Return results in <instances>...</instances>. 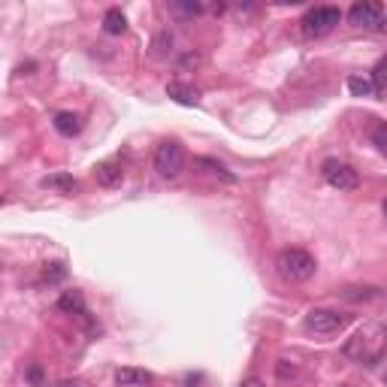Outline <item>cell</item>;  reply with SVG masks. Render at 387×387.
<instances>
[{"mask_svg":"<svg viewBox=\"0 0 387 387\" xmlns=\"http://www.w3.org/2000/svg\"><path fill=\"white\" fill-rule=\"evenodd\" d=\"M197 64H200V55H197V52H188L185 58L179 61V67H182V70H188V67H197Z\"/></svg>","mask_w":387,"mask_h":387,"instance_id":"cell-23","label":"cell"},{"mask_svg":"<svg viewBox=\"0 0 387 387\" xmlns=\"http://www.w3.org/2000/svg\"><path fill=\"white\" fill-rule=\"evenodd\" d=\"M369 139H372V146L381 151V155H387V121H379V125L372 127V134H369Z\"/></svg>","mask_w":387,"mask_h":387,"instance_id":"cell-19","label":"cell"},{"mask_svg":"<svg viewBox=\"0 0 387 387\" xmlns=\"http://www.w3.org/2000/svg\"><path fill=\"white\" fill-rule=\"evenodd\" d=\"M345 357L360 363V366H375L387 354V324L369 321L345 342Z\"/></svg>","mask_w":387,"mask_h":387,"instance_id":"cell-1","label":"cell"},{"mask_svg":"<svg viewBox=\"0 0 387 387\" xmlns=\"http://www.w3.org/2000/svg\"><path fill=\"white\" fill-rule=\"evenodd\" d=\"M339 22H342V13L336 6H312V9H305L300 25L305 37H327Z\"/></svg>","mask_w":387,"mask_h":387,"instance_id":"cell-5","label":"cell"},{"mask_svg":"<svg viewBox=\"0 0 387 387\" xmlns=\"http://www.w3.org/2000/svg\"><path fill=\"white\" fill-rule=\"evenodd\" d=\"M185 170V148L176 139H164L155 148V172L160 179H176Z\"/></svg>","mask_w":387,"mask_h":387,"instance_id":"cell-3","label":"cell"},{"mask_svg":"<svg viewBox=\"0 0 387 387\" xmlns=\"http://www.w3.org/2000/svg\"><path fill=\"white\" fill-rule=\"evenodd\" d=\"M27 379L34 381V384H39V381H43V369H39V366H30V369H27Z\"/></svg>","mask_w":387,"mask_h":387,"instance_id":"cell-24","label":"cell"},{"mask_svg":"<svg viewBox=\"0 0 387 387\" xmlns=\"http://www.w3.org/2000/svg\"><path fill=\"white\" fill-rule=\"evenodd\" d=\"M384 381H387V375H384Z\"/></svg>","mask_w":387,"mask_h":387,"instance_id":"cell-29","label":"cell"},{"mask_svg":"<svg viewBox=\"0 0 387 387\" xmlns=\"http://www.w3.org/2000/svg\"><path fill=\"white\" fill-rule=\"evenodd\" d=\"M55 130L61 137H76L82 130V121H79L76 112H58L55 115Z\"/></svg>","mask_w":387,"mask_h":387,"instance_id":"cell-13","label":"cell"},{"mask_svg":"<svg viewBox=\"0 0 387 387\" xmlns=\"http://www.w3.org/2000/svg\"><path fill=\"white\" fill-rule=\"evenodd\" d=\"M381 212H384V221H387V200L381 203Z\"/></svg>","mask_w":387,"mask_h":387,"instance_id":"cell-26","label":"cell"},{"mask_svg":"<svg viewBox=\"0 0 387 387\" xmlns=\"http://www.w3.org/2000/svg\"><path fill=\"white\" fill-rule=\"evenodd\" d=\"M170 15H176V18H197L206 13V6L203 4H194V0H188V4H170Z\"/></svg>","mask_w":387,"mask_h":387,"instance_id":"cell-16","label":"cell"},{"mask_svg":"<svg viewBox=\"0 0 387 387\" xmlns=\"http://www.w3.org/2000/svg\"><path fill=\"white\" fill-rule=\"evenodd\" d=\"M197 167H203L209 172V176H215V179H221V182H236V176L224 167V164H218V160H212V158H197Z\"/></svg>","mask_w":387,"mask_h":387,"instance_id":"cell-15","label":"cell"},{"mask_svg":"<svg viewBox=\"0 0 387 387\" xmlns=\"http://www.w3.org/2000/svg\"><path fill=\"white\" fill-rule=\"evenodd\" d=\"M321 176H324V182H327L330 188L342 191V194L357 191V185H360L357 170H354L351 164H345V160H336V158L324 160V164H321Z\"/></svg>","mask_w":387,"mask_h":387,"instance_id":"cell-6","label":"cell"},{"mask_svg":"<svg viewBox=\"0 0 387 387\" xmlns=\"http://www.w3.org/2000/svg\"><path fill=\"white\" fill-rule=\"evenodd\" d=\"M167 94L176 100V103H182V106H197L200 103V91L185 85V82H170L167 85Z\"/></svg>","mask_w":387,"mask_h":387,"instance_id":"cell-11","label":"cell"},{"mask_svg":"<svg viewBox=\"0 0 387 387\" xmlns=\"http://www.w3.org/2000/svg\"><path fill=\"white\" fill-rule=\"evenodd\" d=\"M46 191H58V194H76L79 191V179L67 176V172H52V176H46L39 182Z\"/></svg>","mask_w":387,"mask_h":387,"instance_id":"cell-9","label":"cell"},{"mask_svg":"<svg viewBox=\"0 0 387 387\" xmlns=\"http://www.w3.org/2000/svg\"><path fill=\"white\" fill-rule=\"evenodd\" d=\"M151 49H155V58H167V55H172V37L167 34H158L155 37V43H151Z\"/></svg>","mask_w":387,"mask_h":387,"instance_id":"cell-20","label":"cell"},{"mask_svg":"<svg viewBox=\"0 0 387 387\" xmlns=\"http://www.w3.org/2000/svg\"><path fill=\"white\" fill-rule=\"evenodd\" d=\"M58 309L61 312H67V315H88V305H85V297L79 291H64L58 297Z\"/></svg>","mask_w":387,"mask_h":387,"instance_id":"cell-10","label":"cell"},{"mask_svg":"<svg viewBox=\"0 0 387 387\" xmlns=\"http://www.w3.org/2000/svg\"><path fill=\"white\" fill-rule=\"evenodd\" d=\"M342 297H345V300H354V303H360V300L366 303V300L381 297V291H379V288H345Z\"/></svg>","mask_w":387,"mask_h":387,"instance_id":"cell-17","label":"cell"},{"mask_svg":"<svg viewBox=\"0 0 387 387\" xmlns=\"http://www.w3.org/2000/svg\"><path fill=\"white\" fill-rule=\"evenodd\" d=\"M384 27H387V18H384Z\"/></svg>","mask_w":387,"mask_h":387,"instance_id":"cell-28","label":"cell"},{"mask_svg":"<svg viewBox=\"0 0 387 387\" xmlns=\"http://www.w3.org/2000/svg\"><path fill=\"white\" fill-rule=\"evenodd\" d=\"M58 387H76V384H70V381H64V384H58Z\"/></svg>","mask_w":387,"mask_h":387,"instance_id":"cell-27","label":"cell"},{"mask_svg":"<svg viewBox=\"0 0 387 387\" xmlns=\"http://www.w3.org/2000/svg\"><path fill=\"white\" fill-rule=\"evenodd\" d=\"M276 375H279L281 381H288V379H293V375H297V366L288 363V360H279V363H276Z\"/></svg>","mask_w":387,"mask_h":387,"instance_id":"cell-22","label":"cell"},{"mask_svg":"<svg viewBox=\"0 0 387 387\" xmlns=\"http://www.w3.org/2000/svg\"><path fill=\"white\" fill-rule=\"evenodd\" d=\"M148 381H151V372L134 369V366H125V369L115 372V384H121V387H142V384H148Z\"/></svg>","mask_w":387,"mask_h":387,"instance_id":"cell-12","label":"cell"},{"mask_svg":"<svg viewBox=\"0 0 387 387\" xmlns=\"http://www.w3.org/2000/svg\"><path fill=\"white\" fill-rule=\"evenodd\" d=\"M372 85L379 88V91H387V58L375 64V70H372Z\"/></svg>","mask_w":387,"mask_h":387,"instance_id":"cell-21","label":"cell"},{"mask_svg":"<svg viewBox=\"0 0 387 387\" xmlns=\"http://www.w3.org/2000/svg\"><path fill=\"white\" fill-rule=\"evenodd\" d=\"M103 30H106V34H112V37L125 34V30H127V18H125V13H121V9H109V13L103 15Z\"/></svg>","mask_w":387,"mask_h":387,"instance_id":"cell-14","label":"cell"},{"mask_svg":"<svg viewBox=\"0 0 387 387\" xmlns=\"http://www.w3.org/2000/svg\"><path fill=\"white\" fill-rule=\"evenodd\" d=\"M315 269H318V260L303 248H281L276 254V272L291 284L309 281L315 276Z\"/></svg>","mask_w":387,"mask_h":387,"instance_id":"cell-2","label":"cell"},{"mask_svg":"<svg viewBox=\"0 0 387 387\" xmlns=\"http://www.w3.org/2000/svg\"><path fill=\"white\" fill-rule=\"evenodd\" d=\"M348 22L363 30H379L384 27V9L381 4H372V0H360V4L348 9Z\"/></svg>","mask_w":387,"mask_h":387,"instance_id":"cell-7","label":"cell"},{"mask_svg":"<svg viewBox=\"0 0 387 387\" xmlns=\"http://www.w3.org/2000/svg\"><path fill=\"white\" fill-rule=\"evenodd\" d=\"M239 387H267V384H263L260 379H246V381H242Z\"/></svg>","mask_w":387,"mask_h":387,"instance_id":"cell-25","label":"cell"},{"mask_svg":"<svg viewBox=\"0 0 387 387\" xmlns=\"http://www.w3.org/2000/svg\"><path fill=\"white\" fill-rule=\"evenodd\" d=\"M94 179H97V185H103V188H118L121 182H125V167H121L118 160H103V164H97Z\"/></svg>","mask_w":387,"mask_h":387,"instance_id":"cell-8","label":"cell"},{"mask_svg":"<svg viewBox=\"0 0 387 387\" xmlns=\"http://www.w3.org/2000/svg\"><path fill=\"white\" fill-rule=\"evenodd\" d=\"M348 91L354 97H369L372 91H375V85H372V79H360V76H351L348 79Z\"/></svg>","mask_w":387,"mask_h":387,"instance_id":"cell-18","label":"cell"},{"mask_svg":"<svg viewBox=\"0 0 387 387\" xmlns=\"http://www.w3.org/2000/svg\"><path fill=\"white\" fill-rule=\"evenodd\" d=\"M351 324V315L345 312H336V309H312L309 315L303 318V327L309 333H318V336H330V333H339Z\"/></svg>","mask_w":387,"mask_h":387,"instance_id":"cell-4","label":"cell"}]
</instances>
